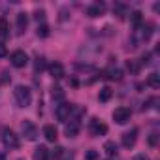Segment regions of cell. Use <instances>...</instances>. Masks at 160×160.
<instances>
[{
    "instance_id": "cell-1",
    "label": "cell",
    "mask_w": 160,
    "mask_h": 160,
    "mask_svg": "<svg viewBox=\"0 0 160 160\" xmlns=\"http://www.w3.org/2000/svg\"><path fill=\"white\" fill-rule=\"evenodd\" d=\"M152 28H154V27H152L151 23H141V25H138V27L132 30V36H130V43H132V47L143 45V43L151 38Z\"/></svg>"
},
{
    "instance_id": "cell-2",
    "label": "cell",
    "mask_w": 160,
    "mask_h": 160,
    "mask_svg": "<svg viewBox=\"0 0 160 160\" xmlns=\"http://www.w3.org/2000/svg\"><path fill=\"white\" fill-rule=\"evenodd\" d=\"M13 96H15V102H17L21 108H27V106H30V102H32V92H30V89L25 87V85H17L15 91H13Z\"/></svg>"
},
{
    "instance_id": "cell-3",
    "label": "cell",
    "mask_w": 160,
    "mask_h": 160,
    "mask_svg": "<svg viewBox=\"0 0 160 160\" xmlns=\"http://www.w3.org/2000/svg\"><path fill=\"white\" fill-rule=\"evenodd\" d=\"M2 141H4V145L8 147V149H19V136L13 132V130H10V128H4L2 130Z\"/></svg>"
},
{
    "instance_id": "cell-4",
    "label": "cell",
    "mask_w": 160,
    "mask_h": 160,
    "mask_svg": "<svg viewBox=\"0 0 160 160\" xmlns=\"http://www.w3.org/2000/svg\"><path fill=\"white\" fill-rule=\"evenodd\" d=\"M70 115H72V106H70V104L60 102V104L55 108V117H57L60 122H66V121L70 119Z\"/></svg>"
},
{
    "instance_id": "cell-5",
    "label": "cell",
    "mask_w": 160,
    "mask_h": 160,
    "mask_svg": "<svg viewBox=\"0 0 160 160\" xmlns=\"http://www.w3.org/2000/svg\"><path fill=\"white\" fill-rule=\"evenodd\" d=\"M21 132H23V136H25L28 141L38 139V128H36L34 122H30V121H23V122H21Z\"/></svg>"
},
{
    "instance_id": "cell-6",
    "label": "cell",
    "mask_w": 160,
    "mask_h": 160,
    "mask_svg": "<svg viewBox=\"0 0 160 160\" xmlns=\"http://www.w3.org/2000/svg\"><path fill=\"white\" fill-rule=\"evenodd\" d=\"M130 117H132V111H130L128 108H117V109L113 111V121H115L117 124H126V122L130 121Z\"/></svg>"
},
{
    "instance_id": "cell-7",
    "label": "cell",
    "mask_w": 160,
    "mask_h": 160,
    "mask_svg": "<svg viewBox=\"0 0 160 160\" xmlns=\"http://www.w3.org/2000/svg\"><path fill=\"white\" fill-rule=\"evenodd\" d=\"M10 60H12V64H13L15 68H25L27 62H28V57H27L25 51H13L12 57H10Z\"/></svg>"
},
{
    "instance_id": "cell-8",
    "label": "cell",
    "mask_w": 160,
    "mask_h": 160,
    "mask_svg": "<svg viewBox=\"0 0 160 160\" xmlns=\"http://www.w3.org/2000/svg\"><path fill=\"white\" fill-rule=\"evenodd\" d=\"M136 139H138V128H132L130 132H124L122 134V147L124 149H132L136 145Z\"/></svg>"
},
{
    "instance_id": "cell-9",
    "label": "cell",
    "mask_w": 160,
    "mask_h": 160,
    "mask_svg": "<svg viewBox=\"0 0 160 160\" xmlns=\"http://www.w3.org/2000/svg\"><path fill=\"white\" fill-rule=\"evenodd\" d=\"M89 130H91V134H92V136H104V134L108 132V126H106L102 121L92 119V121H91V124H89Z\"/></svg>"
},
{
    "instance_id": "cell-10",
    "label": "cell",
    "mask_w": 160,
    "mask_h": 160,
    "mask_svg": "<svg viewBox=\"0 0 160 160\" xmlns=\"http://www.w3.org/2000/svg\"><path fill=\"white\" fill-rule=\"evenodd\" d=\"M104 12H106V4H102V2H94V4H91L87 8V15L89 17H100Z\"/></svg>"
},
{
    "instance_id": "cell-11",
    "label": "cell",
    "mask_w": 160,
    "mask_h": 160,
    "mask_svg": "<svg viewBox=\"0 0 160 160\" xmlns=\"http://www.w3.org/2000/svg\"><path fill=\"white\" fill-rule=\"evenodd\" d=\"M79 132V119L70 117V124H66V136L68 138H75Z\"/></svg>"
},
{
    "instance_id": "cell-12",
    "label": "cell",
    "mask_w": 160,
    "mask_h": 160,
    "mask_svg": "<svg viewBox=\"0 0 160 160\" xmlns=\"http://www.w3.org/2000/svg\"><path fill=\"white\" fill-rule=\"evenodd\" d=\"M49 73H51L55 79H60V77H64V66H62L60 62H51V64H49Z\"/></svg>"
},
{
    "instance_id": "cell-13",
    "label": "cell",
    "mask_w": 160,
    "mask_h": 160,
    "mask_svg": "<svg viewBox=\"0 0 160 160\" xmlns=\"http://www.w3.org/2000/svg\"><path fill=\"white\" fill-rule=\"evenodd\" d=\"M104 73H106L108 79H111V81H121V79H122V72H121L117 66H109Z\"/></svg>"
},
{
    "instance_id": "cell-14",
    "label": "cell",
    "mask_w": 160,
    "mask_h": 160,
    "mask_svg": "<svg viewBox=\"0 0 160 160\" xmlns=\"http://www.w3.org/2000/svg\"><path fill=\"white\" fill-rule=\"evenodd\" d=\"M43 136H45L47 141H57L58 132H57V128H55L53 124H45V126H43Z\"/></svg>"
},
{
    "instance_id": "cell-15",
    "label": "cell",
    "mask_w": 160,
    "mask_h": 160,
    "mask_svg": "<svg viewBox=\"0 0 160 160\" xmlns=\"http://www.w3.org/2000/svg\"><path fill=\"white\" fill-rule=\"evenodd\" d=\"M27 25H28V17H27V13H25V12L17 13V32H19V34H23V32L27 30Z\"/></svg>"
},
{
    "instance_id": "cell-16",
    "label": "cell",
    "mask_w": 160,
    "mask_h": 160,
    "mask_svg": "<svg viewBox=\"0 0 160 160\" xmlns=\"http://www.w3.org/2000/svg\"><path fill=\"white\" fill-rule=\"evenodd\" d=\"M34 160H49V149H47L45 145L36 147V151H34Z\"/></svg>"
},
{
    "instance_id": "cell-17",
    "label": "cell",
    "mask_w": 160,
    "mask_h": 160,
    "mask_svg": "<svg viewBox=\"0 0 160 160\" xmlns=\"http://www.w3.org/2000/svg\"><path fill=\"white\" fill-rule=\"evenodd\" d=\"M113 12H115V15H117L119 19H124V17H126V15L130 13V10H128V8H126L124 4H121V2L113 6Z\"/></svg>"
},
{
    "instance_id": "cell-18",
    "label": "cell",
    "mask_w": 160,
    "mask_h": 160,
    "mask_svg": "<svg viewBox=\"0 0 160 160\" xmlns=\"http://www.w3.org/2000/svg\"><path fill=\"white\" fill-rule=\"evenodd\" d=\"M104 151H106V154H108L109 158L117 156V143H115V141H106V145H104Z\"/></svg>"
},
{
    "instance_id": "cell-19",
    "label": "cell",
    "mask_w": 160,
    "mask_h": 160,
    "mask_svg": "<svg viewBox=\"0 0 160 160\" xmlns=\"http://www.w3.org/2000/svg\"><path fill=\"white\" fill-rule=\"evenodd\" d=\"M111 96H113V91H111L109 87H104V89L100 91V94H98V100L106 104V102H109V100H111Z\"/></svg>"
},
{
    "instance_id": "cell-20",
    "label": "cell",
    "mask_w": 160,
    "mask_h": 160,
    "mask_svg": "<svg viewBox=\"0 0 160 160\" xmlns=\"http://www.w3.org/2000/svg\"><path fill=\"white\" fill-rule=\"evenodd\" d=\"M8 36H10V25L2 17V19H0V38H8Z\"/></svg>"
},
{
    "instance_id": "cell-21",
    "label": "cell",
    "mask_w": 160,
    "mask_h": 160,
    "mask_svg": "<svg viewBox=\"0 0 160 160\" xmlns=\"http://www.w3.org/2000/svg\"><path fill=\"white\" fill-rule=\"evenodd\" d=\"M147 85L152 87V89H158V87H160V75H158V73H151L149 79H147Z\"/></svg>"
},
{
    "instance_id": "cell-22",
    "label": "cell",
    "mask_w": 160,
    "mask_h": 160,
    "mask_svg": "<svg viewBox=\"0 0 160 160\" xmlns=\"http://www.w3.org/2000/svg\"><path fill=\"white\" fill-rule=\"evenodd\" d=\"M128 15H130V23H132L134 27H138V25H141V23H143V21H141V12H138V10H136V12H130Z\"/></svg>"
},
{
    "instance_id": "cell-23",
    "label": "cell",
    "mask_w": 160,
    "mask_h": 160,
    "mask_svg": "<svg viewBox=\"0 0 160 160\" xmlns=\"http://www.w3.org/2000/svg\"><path fill=\"white\" fill-rule=\"evenodd\" d=\"M62 152H64V149H62V147H57V149L49 151V160H60Z\"/></svg>"
},
{
    "instance_id": "cell-24",
    "label": "cell",
    "mask_w": 160,
    "mask_h": 160,
    "mask_svg": "<svg viewBox=\"0 0 160 160\" xmlns=\"http://www.w3.org/2000/svg\"><path fill=\"white\" fill-rule=\"evenodd\" d=\"M36 32H38V36L45 38V36L49 34V27H47L45 23H42V25H38V30H36Z\"/></svg>"
},
{
    "instance_id": "cell-25",
    "label": "cell",
    "mask_w": 160,
    "mask_h": 160,
    "mask_svg": "<svg viewBox=\"0 0 160 160\" xmlns=\"http://www.w3.org/2000/svg\"><path fill=\"white\" fill-rule=\"evenodd\" d=\"M34 68H36V72H42V70L45 68V58H43V57H36Z\"/></svg>"
},
{
    "instance_id": "cell-26",
    "label": "cell",
    "mask_w": 160,
    "mask_h": 160,
    "mask_svg": "<svg viewBox=\"0 0 160 160\" xmlns=\"http://www.w3.org/2000/svg\"><path fill=\"white\" fill-rule=\"evenodd\" d=\"M53 98H55V100H60V102L64 100V92H62L60 87H55V89H53Z\"/></svg>"
},
{
    "instance_id": "cell-27",
    "label": "cell",
    "mask_w": 160,
    "mask_h": 160,
    "mask_svg": "<svg viewBox=\"0 0 160 160\" xmlns=\"http://www.w3.org/2000/svg\"><path fill=\"white\" fill-rule=\"evenodd\" d=\"M126 68H128L132 73H138V70H139V64H138V62H134V60H128V62H126Z\"/></svg>"
},
{
    "instance_id": "cell-28",
    "label": "cell",
    "mask_w": 160,
    "mask_h": 160,
    "mask_svg": "<svg viewBox=\"0 0 160 160\" xmlns=\"http://www.w3.org/2000/svg\"><path fill=\"white\" fill-rule=\"evenodd\" d=\"M60 160H73V154H72L70 151H66V149H64V152H62V156H60Z\"/></svg>"
},
{
    "instance_id": "cell-29",
    "label": "cell",
    "mask_w": 160,
    "mask_h": 160,
    "mask_svg": "<svg viewBox=\"0 0 160 160\" xmlns=\"http://www.w3.org/2000/svg\"><path fill=\"white\" fill-rule=\"evenodd\" d=\"M34 17H36V19H38V21H42V23H43V19H45V12H43V10H38V12H36V15H34Z\"/></svg>"
},
{
    "instance_id": "cell-30",
    "label": "cell",
    "mask_w": 160,
    "mask_h": 160,
    "mask_svg": "<svg viewBox=\"0 0 160 160\" xmlns=\"http://www.w3.org/2000/svg\"><path fill=\"white\" fill-rule=\"evenodd\" d=\"M149 58H151V55H149V53H145V55H141V58H139V64H149V62H151Z\"/></svg>"
},
{
    "instance_id": "cell-31",
    "label": "cell",
    "mask_w": 160,
    "mask_h": 160,
    "mask_svg": "<svg viewBox=\"0 0 160 160\" xmlns=\"http://www.w3.org/2000/svg\"><path fill=\"white\" fill-rule=\"evenodd\" d=\"M156 141H158V134L152 132V134L149 136V143H151V145H156Z\"/></svg>"
},
{
    "instance_id": "cell-32",
    "label": "cell",
    "mask_w": 160,
    "mask_h": 160,
    "mask_svg": "<svg viewBox=\"0 0 160 160\" xmlns=\"http://www.w3.org/2000/svg\"><path fill=\"white\" fill-rule=\"evenodd\" d=\"M6 55H8V49H6V45L2 42H0V58H4Z\"/></svg>"
},
{
    "instance_id": "cell-33",
    "label": "cell",
    "mask_w": 160,
    "mask_h": 160,
    "mask_svg": "<svg viewBox=\"0 0 160 160\" xmlns=\"http://www.w3.org/2000/svg\"><path fill=\"white\" fill-rule=\"evenodd\" d=\"M98 158V152L96 151H89L87 152V160H96Z\"/></svg>"
},
{
    "instance_id": "cell-34",
    "label": "cell",
    "mask_w": 160,
    "mask_h": 160,
    "mask_svg": "<svg viewBox=\"0 0 160 160\" xmlns=\"http://www.w3.org/2000/svg\"><path fill=\"white\" fill-rule=\"evenodd\" d=\"M134 160H149V158H147V156H145V154H138V156H136V158H134Z\"/></svg>"
},
{
    "instance_id": "cell-35",
    "label": "cell",
    "mask_w": 160,
    "mask_h": 160,
    "mask_svg": "<svg viewBox=\"0 0 160 160\" xmlns=\"http://www.w3.org/2000/svg\"><path fill=\"white\" fill-rule=\"evenodd\" d=\"M108 160H115V158H108Z\"/></svg>"
}]
</instances>
